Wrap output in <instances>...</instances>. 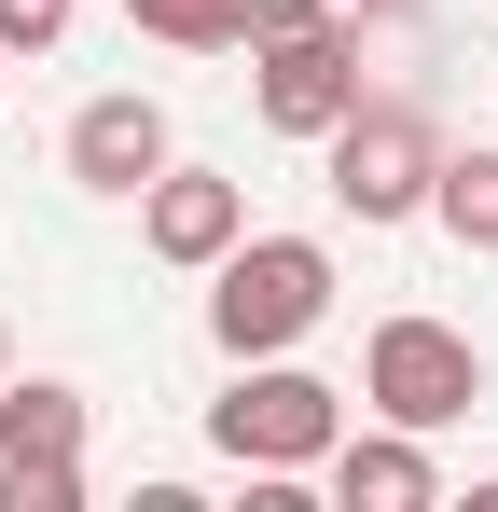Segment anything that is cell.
<instances>
[{
	"label": "cell",
	"mask_w": 498,
	"mask_h": 512,
	"mask_svg": "<svg viewBox=\"0 0 498 512\" xmlns=\"http://www.w3.org/2000/svg\"><path fill=\"white\" fill-rule=\"evenodd\" d=\"M332 319V250L319 236H236V250L208 263V333L222 360H277V346H305Z\"/></svg>",
	"instance_id": "obj_1"
},
{
	"label": "cell",
	"mask_w": 498,
	"mask_h": 512,
	"mask_svg": "<svg viewBox=\"0 0 498 512\" xmlns=\"http://www.w3.org/2000/svg\"><path fill=\"white\" fill-rule=\"evenodd\" d=\"M319 153H332V208L374 236V222H415V208H429V180H443V125H429L415 97H360Z\"/></svg>",
	"instance_id": "obj_2"
},
{
	"label": "cell",
	"mask_w": 498,
	"mask_h": 512,
	"mask_svg": "<svg viewBox=\"0 0 498 512\" xmlns=\"http://www.w3.org/2000/svg\"><path fill=\"white\" fill-rule=\"evenodd\" d=\"M332 429H346V388L291 374V346H277V360H236V388L208 402V443H222L236 471H319Z\"/></svg>",
	"instance_id": "obj_3"
},
{
	"label": "cell",
	"mask_w": 498,
	"mask_h": 512,
	"mask_svg": "<svg viewBox=\"0 0 498 512\" xmlns=\"http://www.w3.org/2000/svg\"><path fill=\"white\" fill-rule=\"evenodd\" d=\"M360 402L388 429H457L471 402H485V346L443 333V319H374V346H360Z\"/></svg>",
	"instance_id": "obj_4"
},
{
	"label": "cell",
	"mask_w": 498,
	"mask_h": 512,
	"mask_svg": "<svg viewBox=\"0 0 498 512\" xmlns=\"http://www.w3.org/2000/svg\"><path fill=\"white\" fill-rule=\"evenodd\" d=\"M249 97H263V125H277V139H332V125L360 111V14L319 28V42H263Z\"/></svg>",
	"instance_id": "obj_5"
},
{
	"label": "cell",
	"mask_w": 498,
	"mask_h": 512,
	"mask_svg": "<svg viewBox=\"0 0 498 512\" xmlns=\"http://www.w3.org/2000/svg\"><path fill=\"white\" fill-rule=\"evenodd\" d=\"M236 236H249V194H236L222 167H180V153H166V167L139 180V250H153V263L208 277V263L236 250Z\"/></svg>",
	"instance_id": "obj_6"
},
{
	"label": "cell",
	"mask_w": 498,
	"mask_h": 512,
	"mask_svg": "<svg viewBox=\"0 0 498 512\" xmlns=\"http://www.w3.org/2000/svg\"><path fill=\"white\" fill-rule=\"evenodd\" d=\"M319 471H332V499H346V512H429V499H443L429 429H388V416H374V429H332Z\"/></svg>",
	"instance_id": "obj_7"
},
{
	"label": "cell",
	"mask_w": 498,
	"mask_h": 512,
	"mask_svg": "<svg viewBox=\"0 0 498 512\" xmlns=\"http://www.w3.org/2000/svg\"><path fill=\"white\" fill-rule=\"evenodd\" d=\"M153 167H166V111H153L139 84L70 111V180H83V194H139Z\"/></svg>",
	"instance_id": "obj_8"
},
{
	"label": "cell",
	"mask_w": 498,
	"mask_h": 512,
	"mask_svg": "<svg viewBox=\"0 0 498 512\" xmlns=\"http://www.w3.org/2000/svg\"><path fill=\"white\" fill-rule=\"evenodd\" d=\"M0 457H83V388H56V374H0Z\"/></svg>",
	"instance_id": "obj_9"
},
{
	"label": "cell",
	"mask_w": 498,
	"mask_h": 512,
	"mask_svg": "<svg viewBox=\"0 0 498 512\" xmlns=\"http://www.w3.org/2000/svg\"><path fill=\"white\" fill-rule=\"evenodd\" d=\"M429 222H443L457 250H498V139H485V153H443V180H429Z\"/></svg>",
	"instance_id": "obj_10"
},
{
	"label": "cell",
	"mask_w": 498,
	"mask_h": 512,
	"mask_svg": "<svg viewBox=\"0 0 498 512\" xmlns=\"http://www.w3.org/2000/svg\"><path fill=\"white\" fill-rule=\"evenodd\" d=\"M125 28H153L166 56H236V42H249V0H125Z\"/></svg>",
	"instance_id": "obj_11"
},
{
	"label": "cell",
	"mask_w": 498,
	"mask_h": 512,
	"mask_svg": "<svg viewBox=\"0 0 498 512\" xmlns=\"http://www.w3.org/2000/svg\"><path fill=\"white\" fill-rule=\"evenodd\" d=\"M0 512H83V457H0Z\"/></svg>",
	"instance_id": "obj_12"
},
{
	"label": "cell",
	"mask_w": 498,
	"mask_h": 512,
	"mask_svg": "<svg viewBox=\"0 0 498 512\" xmlns=\"http://www.w3.org/2000/svg\"><path fill=\"white\" fill-rule=\"evenodd\" d=\"M83 0H0V56H56Z\"/></svg>",
	"instance_id": "obj_13"
},
{
	"label": "cell",
	"mask_w": 498,
	"mask_h": 512,
	"mask_svg": "<svg viewBox=\"0 0 498 512\" xmlns=\"http://www.w3.org/2000/svg\"><path fill=\"white\" fill-rule=\"evenodd\" d=\"M319 28H346L332 0H249V56H263V42H319Z\"/></svg>",
	"instance_id": "obj_14"
},
{
	"label": "cell",
	"mask_w": 498,
	"mask_h": 512,
	"mask_svg": "<svg viewBox=\"0 0 498 512\" xmlns=\"http://www.w3.org/2000/svg\"><path fill=\"white\" fill-rule=\"evenodd\" d=\"M332 14H402V0H332Z\"/></svg>",
	"instance_id": "obj_15"
},
{
	"label": "cell",
	"mask_w": 498,
	"mask_h": 512,
	"mask_svg": "<svg viewBox=\"0 0 498 512\" xmlns=\"http://www.w3.org/2000/svg\"><path fill=\"white\" fill-rule=\"evenodd\" d=\"M0 374H14V333H0Z\"/></svg>",
	"instance_id": "obj_16"
},
{
	"label": "cell",
	"mask_w": 498,
	"mask_h": 512,
	"mask_svg": "<svg viewBox=\"0 0 498 512\" xmlns=\"http://www.w3.org/2000/svg\"><path fill=\"white\" fill-rule=\"evenodd\" d=\"M0 70H14V56H0Z\"/></svg>",
	"instance_id": "obj_17"
}]
</instances>
